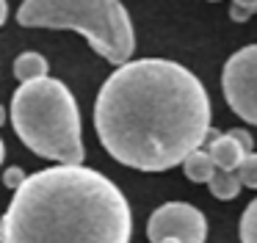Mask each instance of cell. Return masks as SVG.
Here are the masks:
<instances>
[{
  "instance_id": "cell-1",
  "label": "cell",
  "mask_w": 257,
  "mask_h": 243,
  "mask_svg": "<svg viewBox=\"0 0 257 243\" xmlns=\"http://www.w3.org/2000/svg\"><path fill=\"white\" fill-rule=\"evenodd\" d=\"M100 144L122 166L166 171L183 166L210 136V97L191 69L166 58L116 66L94 102Z\"/></svg>"
},
{
  "instance_id": "cell-2",
  "label": "cell",
  "mask_w": 257,
  "mask_h": 243,
  "mask_svg": "<svg viewBox=\"0 0 257 243\" xmlns=\"http://www.w3.org/2000/svg\"><path fill=\"white\" fill-rule=\"evenodd\" d=\"M124 193L86 166L28 174L0 218V243H130Z\"/></svg>"
},
{
  "instance_id": "cell-3",
  "label": "cell",
  "mask_w": 257,
  "mask_h": 243,
  "mask_svg": "<svg viewBox=\"0 0 257 243\" xmlns=\"http://www.w3.org/2000/svg\"><path fill=\"white\" fill-rule=\"evenodd\" d=\"M12 125L34 155L80 166L86 158L80 110L72 91L56 77L20 83L12 97Z\"/></svg>"
},
{
  "instance_id": "cell-4",
  "label": "cell",
  "mask_w": 257,
  "mask_h": 243,
  "mask_svg": "<svg viewBox=\"0 0 257 243\" xmlns=\"http://www.w3.org/2000/svg\"><path fill=\"white\" fill-rule=\"evenodd\" d=\"M17 22L25 28L78 31L108 64L122 66L136 50L130 14L119 0H23Z\"/></svg>"
},
{
  "instance_id": "cell-5",
  "label": "cell",
  "mask_w": 257,
  "mask_h": 243,
  "mask_svg": "<svg viewBox=\"0 0 257 243\" xmlns=\"http://www.w3.org/2000/svg\"><path fill=\"white\" fill-rule=\"evenodd\" d=\"M221 91L227 105L249 125H257V44L240 47L221 69Z\"/></svg>"
},
{
  "instance_id": "cell-6",
  "label": "cell",
  "mask_w": 257,
  "mask_h": 243,
  "mask_svg": "<svg viewBox=\"0 0 257 243\" xmlns=\"http://www.w3.org/2000/svg\"><path fill=\"white\" fill-rule=\"evenodd\" d=\"M150 243H205L207 218L188 202H166L147 221Z\"/></svg>"
},
{
  "instance_id": "cell-7",
  "label": "cell",
  "mask_w": 257,
  "mask_h": 243,
  "mask_svg": "<svg viewBox=\"0 0 257 243\" xmlns=\"http://www.w3.org/2000/svg\"><path fill=\"white\" fill-rule=\"evenodd\" d=\"M251 144H254L251 141V133L240 130V127H235V130H229V133L210 130V136H207V152L213 155V160H216L218 169L238 171L240 160H243L249 152H254Z\"/></svg>"
},
{
  "instance_id": "cell-8",
  "label": "cell",
  "mask_w": 257,
  "mask_h": 243,
  "mask_svg": "<svg viewBox=\"0 0 257 243\" xmlns=\"http://www.w3.org/2000/svg\"><path fill=\"white\" fill-rule=\"evenodd\" d=\"M216 169L218 166H216V160H213V155L202 147L194 149V152L183 160V171L191 182H210L213 174H216Z\"/></svg>"
},
{
  "instance_id": "cell-9",
  "label": "cell",
  "mask_w": 257,
  "mask_h": 243,
  "mask_svg": "<svg viewBox=\"0 0 257 243\" xmlns=\"http://www.w3.org/2000/svg\"><path fill=\"white\" fill-rule=\"evenodd\" d=\"M47 58L42 53H23L17 55V61H14V77H17L20 83H31V80H42V77H47Z\"/></svg>"
},
{
  "instance_id": "cell-10",
  "label": "cell",
  "mask_w": 257,
  "mask_h": 243,
  "mask_svg": "<svg viewBox=\"0 0 257 243\" xmlns=\"http://www.w3.org/2000/svg\"><path fill=\"white\" fill-rule=\"evenodd\" d=\"M210 185V193L216 199H235L240 193V188H243V182H240L238 171H227V169H216V174H213V180L207 182Z\"/></svg>"
},
{
  "instance_id": "cell-11",
  "label": "cell",
  "mask_w": 257,
  "mask_h": 243,
  "mask_svg": "<svg viewBox=\"0 0 257 243\" xmlns=\"http://www.w3.org/2000/svg\"><path fill=\"white\" fill-rule=\"evenodd\" d=\"M240 243H257V199L240 215Z\"/></svg>"
},
{
  "instance_id": "cell-12",
  "label": "cell",
  "mask_w": 257,
  "mask_h": 243,
  "mask_svg": "<svg viewBox=\"0 0 257 243\" xmlns=\"http://www.w3.org/2000/svg\"><path fill=\"white\" fill-rule=\"evenodd\" d=\"M238 177L246 188H257V152H249L238 166Z\"/></svg>"
},
{
  "instance_id": "cell-13",
  "label": "cell",
  "mask_w": 257,
  "mask_h": 243,
  "mask_svg": "<svg viewBox=\"0 0 257 243\" xmlns=\"http://www.w3.org/2000/svg\"><path fill=\"white\" fill-rule=\"evenodd\" d=\"M257 11V0H232V9H229V17L238 22L249 20L251 14Z\"/></svg>"
},
{
  "instance_id": "cell-14",
  "label": "cell",
  "mask_w": 257,
  "mask_h": 243,
  "mask_svg": "<svg viewBox=\"0 0 257 243\" xmlns=\"http://www.w3.org/2000/svg\"><path fill=\"white\" fill-rule=\"evenodd\" d=\"M25 180H28V174H25V171L20 169V166H12V169H9L6 174H3V185H6V188H14V191H17V188L23 185Z\"/></svg>"
},
{
  "instance_id": "cell-15",
  "label": "cell",
  "mask_w": 257,
  "mask_h": 243,
  "mask_svg": "<svg viewBox=\"0 0 257 243\" xmlns=\"http://www.w3.org/2000/svg\"><path fill=\"white\" fill-rule=\"evenodd\" d=\"M6 17H9V3L6 0H0V25L6 22Z\"/></svg>"
},
{
  "instance_id": "cell-16",
  "label": "cell",
  "mask_w": 257,
  "mask_h": 243,
  "mask_svg": "<svg viewBox=\"0 0 257 243\" xmlns=\"http://www.w3.org/2000/svg\"><path fill=\"white\" fill-rule=\"evenodd\" d=\"M6 125V108H3V105H0V127Z\"/></svg>"
},
{
  "instance_id": "cell-17",
  "label": "cell",
  "mask_w": 257,
  "mask_h": 243,
  "mask_svg": "<svg viewBox=\"0 0 257 243\" xmlns=\"http://www.w3.org/2000/svg\"><path fill=\"white\" fill-rule=\"evenodd\" d=\"M3 155H6V147H3V138H0V163H3Z\"/></svg>"
},
{
  "instance_id": "cell-18",
  "label": "cell",
  "mask_w": 257,
  "mask_h": 243,
  "mask_svg": "<svg viewBox=\"0 0 257 243\" xmlns=\"http://www.w3.org/2000/svg\"><path fill=\"white\" fill-rule=\"evenodd\" d=\"M213 3H216V0H213Z\"/></svg>"
}]
</instances>
